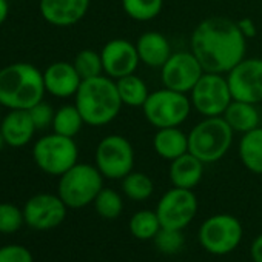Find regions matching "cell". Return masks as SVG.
<instances>
[{
  "label": "cell",
  "mask_w": 262,
  "mask_h": 262,
  "mask_svg": "<svg viewBox=\"0 0 262 262\" xmlns=\"http://www.w3.org/2000/svg\"><path fill=\"white\" fill-rule=\"evenodd\" d=\"M190 50L205 73L227 74L245 57L247 39L236 22L225 17H208L194 28Z\"/></svg>",
  "instance_id": "6da1fadb"
},
{
  "label": "cell",
  "mask_w": 262,
  "mask_h": 262,
  "mask_svg": "<svg viewBox=\"0 0 262 262\" xmlns=\"http://www.w3.org/2000/svg\"><path fill=\"white\" fill-rule=\"evenodd\" d=\"M43 71L28 62L0 68V105L7 110H30L45 97Z\"/></svg>",
  "instance_id": "7a4b0ae2"
},
{
  "label": "cell",
  "mask_w": 262,
  "mask_h": 262,
  "mask_svg": "<svg viewBox=\"0 0 262 262\" xmlns=\"http://www.w3.org/2000/svg\"><path fill=\"white\" fill-rule=\"evenodd\" d=\"M74 105L80 111L85 125L90 126L111 123L123 106L116 80L105 74L82 80L74 96Z\"/></svg>",
  "instance_id": "3957f363"
},
{
  "label": "cell",
  "mask_w": 262,
  "mask_h": 262,
  "mask_svg": "<svg viewBox=\"0 0 262 262\" xmlns=\"http://www.w3.org/2000/svg\"><path fill=\"white\" fill-rule=\"evenodd\" d=\"M234 131L222 116L204 117L188 133V151L204 164L221 161L233 145Z\"/></svg>",
  "instance_id": "277c9868"
},
{
  "label": "cell",
  "mask_w": 262,
  "mask_h": 262,
  "mask_svg": "<svg viewBox=\"0 0 262 262\" xmlns=\"http://www.w3.org/2000/svg\"><path fill=\"white\" fill-rule=\"evenodd\" d=\"M103 188V176L96 165L77 162L59 176L57 194L68 208H83L93 204Z\"/></svg>",
  "instance_id": "5b68a950"
},
{
  "label": "cell",
  "mask_w": 262,
  "mask_h": 262,
  "mask_svg": "<svg viewBox=\"0 0 262 262\" xmlns=\"http://www.w3.org/2000/svg\"><path fill=\"white\" fill-rule=\"evenodd\" d=\"M191 100L188 94L161 88L151 91L142 106L145 119L156 129L167 126H181L191 113Z\"/></svg>",
  "instance_id": "8992f818"
},
{
  "label": "cell",
  "mask_w": 262,
  "mask_h": 262,
  "mask_svg": "<svg viewBox=\"0 0 262 262\" xmlns=\"http://www.w3.org/2000/svg\"><path fill=\"white\" fill-rule=\"evenodd\" d=\"M33 159L43 173L62 176L77 164L79 148L74 138H67L53 131L34 142Z\"/></svg>",
  "instance_id": "52a82bcc"
},
{
  "label": "cell",
  "mask_w": 262,
  "mask_h": 262,
  "mask_svg": "<svg viewBox=\"0 0 262 262\" xmlns=\"http://www.w3.org/2000/svg\"><path fill=\"white\" fill-rule=\"evenodd\" d=\"M94 165L106 179L122 181L135 167V148L122 135H108L96 147Z\"/></svg>",
  "instance_id": "ba28073f"
},
{
  "label": "cell",
  "mask_w": 262,
  "mask_h": 262,
  "mask_svg": "<svg viewBox=\"0 0 262 262\" xmlns=\"http://www.w3.org/2000/svg\"><path fill=\"white\" fill-rule=\"evenodd\" d=\"M188 96L193 110L202 117L222 116L233 100L227 76L219 73H204Z\"/></svg>",
  "instance_id": "9c48e42d"
},
{
  "label": "cell",
  "mask_w": 262,
  "mask_h": 262,
  "mask_svg": "<svg viewBox=\"0 0 262 262\" xmlns=\"http://www.w3.org/2000/svg\"><path fill=\"white\" fill-rule=\"evenodd\" d=\"M242 239V225L231 214H214L199 230V242L211 254L233 251Z\"/></svg>",
  "instance_id": "30bf717a"
},
{
  "label": "cell",
  "mask_w": 262,
  "mask_h": 262,
  "mask_svg": "<svg viewBox=\"0 0 262 262\" xmlns=\"http://www.w3.org/2000/svg\"><path fill=\"white\" fill-rule=\"evenodd\" d=\"M156 213L164 228L184 230L198 213V198L193 190L173 187L161 198Z\"/></svg>",
  "instance_id": "8fae6325"
},
{
  "label": "cell",
  "mask_w": 262,
  "mask_h": 262,
  "mask_svg": "<svg viewBox=\"0 0 262 262\" xmlns=\"http://www.w3.org/2000/svg\"><path fill=\"white\" fill-rule=\"evenodd\" d=\"M198 57L190 51H173L161 68V80L165 88L188 94L204 74Z\"/></svg>",
  "instance_id": "7c38bea8"
},
{
  "label": "cell",
  "mask_w": 262,
  "mask_h": 262,
  "mask_svg": "<svg viewBox=\"0 0 262 262\" xmlns=\"http://www.w3.org/2000/svg\"><path fill=\"white\" fill-rule=\"evenodd\" d=\"M225 76L234 100L254 105L262 102V59L244 57Z\"/></svg>",
  "instance_id": "4fadbf2b"
},
{
  "label": "cell",
  "mask_w": 262,
  "mask_h": 262,
  "mask_svg": "<svg viewBox=\"0 0 262 262\" xmlns=\"http://www.w3.org/2000/svg\"><path fill=\"white\" fill-rule=\"evenodd\" d=\"M22 210L28 227L45 231L59 227L65 221L68 207L59 194L39 193L30 198Z\"/></svg>",
  "instance_id": "5bb4252c"
},
{
  "label": "cell",
  "mask_w": 262,
  "mask_h": 262,
  "mask_svg": "<svg viewBox=\"0 0 262 262\" xmlns=\"http://www.w3.org/2000/svg\"><path fill=\"white\" fill-rule=\"evenodd\" d=\"M100 57L103 74L114 80L136 73L141 63L136 43L120 37L108 40L100 50Z\"/></svg>",
  "instance_id": "9a60e30c"
},
{
  "label": "cell",
  "mask_w": 262,
  "mask_h": 262,
  "mask_svg": "<svg viewBox=\"0 0 262 262\" xmlns=\"http://www.w3.org/2000/svg\"><path fill=\"white\" fill-rule=\"evenodd\" d=\"M90 4L91 0H39V11L50 25L67 28L86 16Z\"/></svg>",
  "instance_id": "2e32d148"
},
{
  "label": "cell",
  "mask_w": 262,
  "mask_h": 262,
  "mask_svg": "<svg viewBox=\"0 0 262 262\" xmlns=\"http://www.w3.org/2000/svg\"><path fill=\"white\" fill-rule=\"evenodd\" d=\"M43 82L48 94L59 99H68L76 96L82 83V77L79 76L73 63L60 60V62H53L45 68Z\"/></svg>",
  "instance_id": "e0dca14e"
},
{
  "label": "cell",
  "mask_w": 262,
  "mask_h": 262,
  "mask_svg": "<svg viewBox=\"0 0 262 262\" xmlns=\"http://www.w3.org/2000/svg\"><path fill=\"white\" fill-rule=\"evenodd\" d=\"M0 131L11 148L28 145L37 131L28 110H8V114L0 120Z\"/></svg>",
  "instance_id": "ac0fdd59"
},
{
  "label": "cell",
  "mask_w": 262,
  "mask_h": 262,
  "mask_svg": "<svg viewBox=\"0 0 262 262\" xmlns=\"http://www.w3.org/2000/svg\"><path fill=\"white\" fill-rule=\"evenodd\" d=\"M141 63L150 68H162V65L173 54L170 40L158 31H147L139 36L136 42Z\"/></svg>",
  "instance_id": "d6986e66"
},
{
  "label": "cell",
  "mask_w": 262,
  "mask_h": 262,
  "mask_svg": "<svg viewBox=\"0 0 262 262\" xmlns=\"http://www.w3.org/2000/svg\"><path fill=\"white\" fill-rule=\"evenodd\" d=\"M204 165L205 164L190 151L171 161L168 176L173 187L187 190H193L194 187H198L204 176Z\"/></svg>",
  "instance_id": "ffe728a7"
},
{
  "label": "cell",
  "mask_w": 262,
  "mask_h": 262,
  "mask_svg": "<svg viewBox=\"0 0 262 262\" xmlns=\"http://www.w3.org/2000/svg\"><path fill=\"white\" fill-rule=\"evenodd\" d=\"M153 148L159 158L171 162L188 153V135L181 126L159 128L153 136Z\"/></svg>",
  "instance_id": "44dd1931"
},
{
  "label": "cell",
  "mask_w": 262,
  "mask_h": 262,
  "mask_svg": "<svg viewBox=\"0 0 262 262\" xmlns=\"http://www.w3.org/2000/svg\"><path fill=\"white\" fill-rule=\"evenodd\" d=\"M225 122L230 125V128L234 133L244 135L248 131L260 126V114L254 103L242 102V100H231V103L227 106L225 113L222 114Z\"/></svg>",
  "instance_id": "7402d4cb"
},
{
  "label": "cell",
  "mask_w": 262,
  "mask_h": 262,
  "mask_svg": "<svg viewBox=\"0 0 262 262\" xmlns=\"http://www.w3.org/2000/svg\"><path fill=\"white\" fill-rule=\"evenodd\" d=\"M237 155L242 165L248 171L254 174H262V126L241 135Z\"/></svg>",
  "instance_id": "603a6c76"
},
{
  "label": "cell",
  "mask_w": 262,
  "mask_h": 262,
  "mask_svg": "<svg viewBox=\"0 0 262 262\" xmlns=\"http://www.w3.org/2000/svg\"><path fill=\"white\" fill-rule=\"evenodd\" d=\"M116 85L122 103L129 108H142L151 93L145 80L139 77L136 73L117 79Z\"/></svg>",
  "instance_id": "cb8c5ba5"
},
{
  "label": "cell",
  "mask_w": 262,
  "mask_h": 262,
  "mask_svg": "<svg viewBox=\"0 0 262 262\" xmlns=\"http://www.w3.org/2000/svg\"><path fill=\"white\" fill-rule=\"evenodd\" d=\"M85 125V120L77 110L76 105H63L56 110L54 119H53V131L57 135L67 136V138H76L82 126Z\"/></svg>",
  "instance_id": "d4e9b609"
},
{
  "label": "cell",
  "mask_w": 262,
  "mask_h": 262,
  "mask_svg": "<svg viewBox=\"0 0 262 262\" xmlns=\"http://www.w3.org/2000/svg\"><path fill=\"white\" fill-rule=\"evenodd\" d=\"M122 191L128 199L142 202L153 194L155 184L148 174L142 171H131L122 179Z\"/></svg>",
  "instance_id": "484cf974"
},
{
  "label": "cell",
  "mask_w": 262,
  "mask_h": 262,
  "mask_svg": "<svg viewBox=\"0 0 262 262\" xmlns=\"http://www.w3.org/2000/svg\"><path fill=\"white\" fill-rule=\"evenodd\" d=\"M123 13L136 22H150L164 10V0H120Z\"/></svg>",
  "instance_id": "4316f807"
},
{
  "label": "cell",
  "mask_w": 262,
  "mask_h": 262,
  "mask_svg": "<svg viewBox=\"0 0 262 262\" xmlns=\"http://www.w3.org/2000/svg\"><path fill=\"white\" fill-rule=\"evenodd\" d=\"M162 228L161 221L158 217L156 211L151 210H141L133 214V217L129 219V231L135 237L141 241L147 239H155L158 231Z\"/></svg>",
  "instance_id": "83f0119b"
},
{
  "label": "cell",
  "mask_w": 262,
  "mask_h": 262,
  "mask_svg": "<svg viewBox=\"0 0 262 262\" xmlns=\"http://www.w3.org/2000/svg\"><path fill=\"white\" fill-rule=\"evenodd\" d=\"M94 208L97 214L103 219H116L120 216L123 210V199L122 196L113 188H102L100 193L94 199Z\"/></svg>",
  "instance_id": "f1b7e54d"
},
{
  "label": "cell",
  "mask_w": 262,
  "mask_h": 262,
  "mask_svg": "<svg viewBox=\"0 0 262 262\" xmlns=\"http://www.w3.org/2000/svg\"><path fill=\"white\" fill-rule=\"evenodd\" d=\"M74 68L77 70L79 76L82 80L85 79H93L97 76L103 74V65H102V57L100 53L94 50H82L76 54L73 60Z\"/></svg>",
  "instance_id": "f546056e"
},
{
  "label": "cell",
  "mask_w": 262,
  "mask_h": 262,
  "mask_svg": "<svg viewBox=\"0 0 262 262\" xmlns=\"http://www.w3.org/2000/svg\"><path fill=\"white\" fill-rule=\"evenodd\" d=\"M25 224L24 210L10 202L0 204V233L13 234Z\"/></svg>",
  "instance_id": "4dcf8cb0"
},
{
  "label": "cell",
  "mask_w": 262,
  "mask_h": 262,
  "mask_svg": "<svg viewBox=\"0 0 262 262\" xmlns=\"http://www.w3.org/2000/svg\"><path fill=\"white\" fill-rule=\"evenodd\" d=\"M156 248L164 254H176L184 245V234L182 230L173 228H161L155 236Z\"/></svg>",
  "instance_id": "1f68e13d"
},
{
  "label": "cell",
  "mask_w": 262,
  "mask_h": 262,
  "mask_svg": "<svg viewBox=\"0 0 262 262\" xmlns=\"http://www.w3.org/2000/svg\"><path fill=\"white\" fill-rule=\"evenodd\" d=\"M28 111H30L31 119H33V122H34L37 129H47V128H50L53 125V119H54L56 110L50 103H47L45 100L36 103Z\"/></svg>",
  "instance_id": "d6a6232c"
},
{
  "label": "cell",
  "mask_w": 262,
  "mask_h": 262,
  "mask_svg": "<svg viewBox=\"0 0 262 262\" xmlns=\"http://www.w3.org/2000/svg\"><path fill=\"white\" fill-rule=\"evenodd\" d=\"M0 262H34V259L27 247L13 244L0 248Z\"/></svg>",
  "instance_id": "836d02e7"
},
{
  "label": "cell",
  "mask_w": 262,
  "mask_h": 262,
  "mask_svg": "<svg viewBox=\"0 0 262 262\" xmlns=\"http://www.w3.org/2000/svg\"><path fill=\"white\" fill-rule=\"evenodd\" d=\"M236 24H237L239 31L242 33V36H244L247 40H250V39H254V37H256V34H257V27H256V24H254L251 19L244 17V19H239Z\"/></svg>",
  "instance_id": "e575fe53"
},
{
  "label": "cell",
  "mask_w": 262,
  "mask_h": 262,
  "mask_svg": "<svg viewBox=\"0 0 262 262\" xmlns=\"http://www.w3.org/2000/svg\"><path fill=\"white\" fill-rule=\"evenodd\" d=\"M251 256L254 262H262V234H259L251 244Z\"/></svg>",
  "instance_id": "d590c367"
},
{
  "label": "cell",
  "mask_w": 262,
  "mask_h": 262,
  "mask_svg": "<svg viewBox=\"0 0 262 262\" xmlns=\"http://www.w3.org/2000/svg\"><path fill=\"white\" fill-rule=\"evenodd\" d=\"M10 14V4L8 0H0V27H2Z\"/></svg>",
  "instance_id": "8d00e7d4"
},
{
  "label": "cell",
  "mask_w": 262,
  "mask_h": 262,
  "mask_svg": "<svg viewBox=\"0 0 262 262\" xmlns=\"http://www.w3.org/2000/svg\"><path fill=\"white\" fill-rule=\"evenodd\" d=\"M5 147H7V141H5V138L2 135V131H0V151H2Z\"/></svg>",
  "instance_id": "74e56055"
},
{
  "label": "cell",
  "mask_w": 262,
  "mask_h": 262,
  "mask_svg": "<svg viewBox=\"0 0 262 262\" xmlns=\"http://www.w3.org/2000/svg\"><path fill=\"white\" fill-rule=\"evenodd\" d=\"M2 108H4V106L0 105V120H2Z\"/></svg>",
  "instance_id": "f35d334b"
}]
</instances>
